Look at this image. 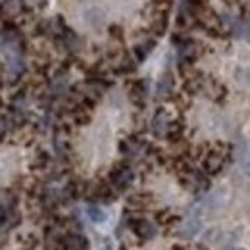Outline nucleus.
Segmentation results:
<instances>
[{
    "label": "nucleus",
    "instance_id": "f257e3e1",
    "mask_svg": "<svg viewBox=\"0 0 250 250\" xmlns=\"http://www.w3.org/2000/svg\"><path fill=\"white\" fill-rule=\"evenodd\" d=\"M135 177H137V173H135L131 162L124 160V162H118V164L112 166V169L108 171L106 179L110 181V185L116 188V192L120 194V192H127L129 188L133 187Z\"/></svg>",
    "mask_w": 250,
    "mask_h": 250
},
{
    "label": "nucleus",
    "instance_id": "f03ea898",
    "mask_svg": "<svg viewBox=\"0 0 250 250\" xmlns=\"http://www.w3.org/2000/svg\"><path fill=\"white\" fill-rule=\"evenodd\" d=\"M177 177H179V183L192 194H204L210 190V177L202 169L194 167L192 164L187 166L185 169H181Z\"/></svg>",
    "mask_w": 250,
    "mask_h": 250
},
{
    "label": "nucleus",
    "instance_id": "7ed1b4c3",
    "mask_svg": "<svg viewBox=\"0 0 250 250\" xmlns=\"http://www.w3.org/2000/svg\"><path fill=\"white\" fill-rule=\"evenodd\" d=\"M6 73H4V83L6 85H18L25 71H27V65H25V60H23V54L20 52H8L6 56Z\"/></svg>",
    "mask_w": 250,
    "mask_h": 250
},
{
    "label": "nucleus",
    "instance_id": "20e7f679",
    "mask_svg": "<svg viewBox=\"0 0 250 250\" xmlns=\"http://www.w3.org/2000/svg\"><path fill=\"white\" fill-rule=\"evenodd\" d=\"M148 93H150V81L148 79H131L127 83V98L137 110H145Z\"/></svg>",
    "mask_w": 250,
    "mask_h": 250
},
{
    "label": "nucleus",
    "instance_id": "39448f33",
    "mask_svg": "<svg viewBox=\"0 0 250 250\" xmlns=\"http://www.w3.org/2000/svg\"><path fill=\"white\" fill-rule=\"evenodd\" d=\"M225 200H227V190L223 187L219 188H210L208 192L202 194V198L198 200V208L200 212H208V214H216L219 212L223 206H225Z\"/></svg>",
    "mask_w": 250,
    "mask_h": 250
},
{
    "label": "nucleus",
    "instance_id": "423d86ee",
    "mask_svg": "<svg viewBox=\"0 0 250 250\" xmlns=\"http://www.w3.org/2000/svg\"><path fill=\"white\" fill-rule=\"evenodd\" d=\"M202 219L198 214H188V218H185L175 229V235L181 239V241H192L194 237H198L202 233Z\"/></svg>",
    "mask_w": 250,
    "mask_h": 250
},
{
    "label": "nucleus",
    "instance_id": "0eeeda50",
    "mask_svg": "<svg viewBox=\"0 0 250 250\" xmlns=\"http://www.w3.org/2000/svg\"><path fill=\"white\" fill-rule=\"evenodd\" d=\"M171 116L166 108H158L150 120V133L154 139H166L167 137V131H169V125H171Z\"/></svg>",
    "mask_w": 250,
    "mask_h": 250
},
{
    "label": "nucleus",
    "instance_id": "6e6552de",
    "mask_svg": "<svg viewBox=\"0 0 250 250\" xmlns=\"http://www.w3.org/2000/svg\"><path fill=\"white\" fill-rule=\"evenodd\" d=\"M154 202V196L148 190H135L131 194H127V208L133 212H145L146 208H150Z\"/></svg>",
    "mask_w": 250,
    "mask_h": 250
},
{
    "label": "nucleus",
    "instance_id": "1a4fd4ad",
    "mask_svg": "<svg viewBox=\"0 0 250 250\" xmlns=\"http://www.w3.org/2000/svg\"><path fill=\"white\" fill-rule=\"evenodd\" d=\"M175 93V77L171 71H164L156 83V98L158 100H169Z\"/></svg>",
    "mask_w": 250,
    "mask_h": 250
},
{
    "label": "nucleus",
    "instance_id": "9d476101",
    "mask_svg": "<svg viewBox=\"0 0 250 250\" xmlns=\"http://www.w3.org/2000/svg\"><path fill=\"white\" fill-rule=\"evenodd\" d=\"M167 23H169V12H152L150 23H148V33L150 37H162L167 31Z\"/></svg>",
    "mask_w": 250,
    "mask_h": 250
},
{
    "label": "nucleus",
    "instance_id": "9b49d317",
    "mask_svg": "<svg viewBox=\"0 0 250 250\" xmlns=\"http://www.w3.org/2000/svg\"><path fill=\"white\" fill-rule=\"evenodd\" d=\"M156 48V39L154 37H145L143 41H139L137 44H133V50H131V54H133V58L137 60V62H145L148 56H150V52Z\"/></svg>",
    "mask_w": 250,
    "mask_h": 250
},
{
    "label": "nucleus",
    "instance_id": "f8f14e48",
    "mask_svg": "<svg viewBox=\"0 0 250 250\" xmlns=\"http://www.w3.org/2000/svg\"><path fill=\"white\" fill-rule=\"evenodd\" d=\"M63 243H65L67 250H89L91 249V241H89L81 231H67Z\"/></svg>",
    "mask_w": 250,
    "mask_h": 250
},
{
    "label": "nucleus",
    "instance_id": "ddd939ff",
    "mask_svg": "<svg viewBox=\"0 0 250 250\" xmlns=\"http://www.w3.org/2000/svg\"><path fill=\"white\" fill-rule=\"evenodd\" d=\"M137 65H139V62L133 58V54L125 52L124 56L114 63V73L116 75H133L137 71Z\"/></svg>",
    "mask_w": 250,
    "mask_h": 250
},
{
    "label": "nucleus",
    "instance_id": "4468645a",
    "mask_svg": "<svg viewBox=\"0 0 250 250\" xmlns=\"http://www.w3.org/2000/svg\"><path fill=\"white\" fill-rule=\"evenodd\" d=\"M20 196L14 188H0V212H10L18 210Z\"/></svg>",
    "mask_w": 250,
    "mask_h": 250
},
{
    "label": "nucleus",
    "instance_id": "2eb2a0df",
    "mask_svg": "<svg viewBox=\"0 0 250 250\" xmlns=\"http://www.w3.org/2000/svg\"><path fill=\"white\" fill-rule=\"evenodd\" d=\"M85 216L87 219L94 223V225H102L106 219H108V212L104 210L102 204H96V202H89L87 208H85Z\"/></svg>",
    "mask_w": 250,
    "mask_h": 250
},
{
    "label": "nucleus",
    "instance_id": "dca6fc26",
    "mask_svg": "<svg viewBox=\"0 0 250 250\" xmlns=\"http://www.w3.org/2000/svg\"><path fill=\"white\" fill-rule=\"evenodd\" d=\"M18 247L20 250H41L42 241L35 233H21V235H18Z\"/></svg>",
    "mask_w": 250,
    "mask_h": 250
},
{
    "label": "nucleus",
    "instance_id": "f3484780",
    "mask_svg": "<svg viewBox=\"0 0 250 250\" xmlns=\"http://www.w3.org/2000/svg\"><path fill=\"white\" fill-rule=\"evenodd\" d=\"M50 167H52V156H50L46 150L39 148V150L35 152V158H33V162H31V169H37V171H48Z\"/></svg>",
    "mask_w": 250,
    "mask_h": 250
},
{
    "label": "nucleus",
    "instance_id": "a211bd4d",
    "mask_svg": "<svg viewBox=\"0 0 250 250\" xmlns=\"http://www.w3.org/2000/svg\"><path fill=\"white\" fill-rule=\"evenodd\" d=\"M85 20L93 29H100L104 25V21H106V16H104V12L100 8H91V10L85 12Z\"/></svg>",
    "mask_w": 250,
    "mask_h": 250
},
{
    "label": "nucleus",
    "instance_id": "6ab92c4d",
    "mask_svg": "<svg viewBox=\"0 0 250 250\" xmlns=\"http://www.w3.org/2000/svg\"><path fill=\"white\" fill-rule=\"evenodd\" d=\"M233 79L239 87L250 89V67L249 65H237L233 71Z\"/></svg>",
    "mask_w": 250,
    "mask_h": 250
},
{
    "label": "nucleus",
    "instance_id": "aec40b11",
    "mask_svg": "<svg viewBox=\"0 0 250 250\" xmlns=\"http://www.w3.org/2000/svg\"><path fill=\"white\" fill-rule=\"evenodd\" d=\"M10 131H14V124H12L10 116L0 114V143L6 139V135H8Z\"/></svg>",
    "mask_w": 250,
    "mask_h": 250
},
{
    "label": "nucleus",
    "instance_id": "412c9836",
    "mask_svg": "<svg viewBox=\"0 0 250 250\" xmlns=\"http://www.w3.org/2000/svg\"><path fill=\"white\" fill-rule=\"evenodd\" d=\"M21 4H23V10H25V14H29V12L37 10V8H44L46 0H21Z\"/></svg>",
    "mask_w": 250,
    "mask_h": 250
},
{
    "label": "nucleus",
    "instance_id": "4be33fe9",
    "mask_svg": "<svg viewBox=\"0 0 250 250\" xmlns=\"http://www.w3.org/2000/svg\"><path fill=\"white\" fill-rule=\"evenodd\" d=\"M110 37H112V41L124 42V29L120 25H110Z\"/></svg>",
    "mask_w": 250,
    "mask_h": 250
},
{
    "label": "nucleus",
    "instance_id": "5701e85b",
    "mask_svg": "<svg viewBox=\"0 0 250 250\" xmlns=\"http://www.w3.org/2000/svg\"><path fill=\"white\" fill-rule=\"evenodd\" d=\"M100 250H114L112 241H110V239H104V241H102V245H100Z\"/></svg>",
    "mask_w": 250,
    "mask_h": 250
},
{
    "label": "nucleus",
    "instance_id": "b1692460",
    "mask_svg": "<svg viewBox=\"0 0 250 250\" xmlns=\"http://www.w3.org/2000/svg\"><path fill=\"white\" fill-rule=\"evenodd\" d=\"M118 250H129V249H127V245H124V243H122V245H120V249H118Z\"/></svg>",
    "mask_w": 250,
    "mask_h": 250
}]
</instances>
